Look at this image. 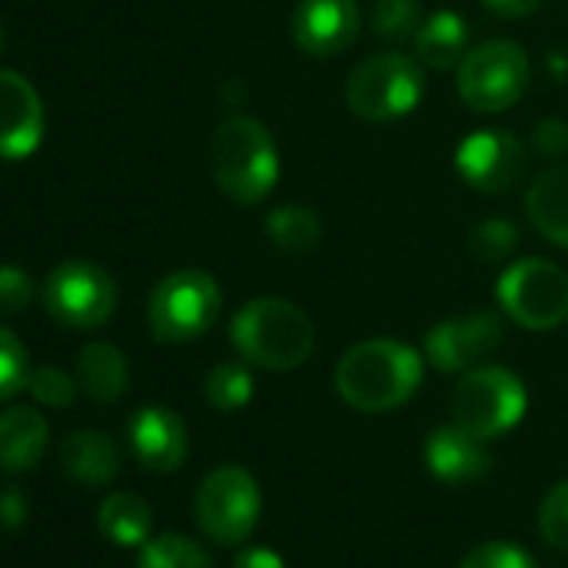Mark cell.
Returning a JSON list of instances; mask_svg holds the SVG:
<instances>
[{
    "mask_svg": "<svg viewBox=\"0 0 568 568\" xmlns=\"http://www.w3.org/2000/svg\"><path fill=\"white\" fill-rule=\"evenodd\" d=\"M425 375L422 355L395 338H372L345 352L335 368V388L358 412H392L405 405Z\"/></svg>",
    "mask_w": 568,
    "mask_h": 568,
    "instance_id": "obj_1",
    "label": "cell"
},
{
    "mask_svg": "<svg viewBox=\"0 0 568 568\" xmlns=\"http://www.w3.org/2000/svg\"><path fill=\"white\" fill-rule=\"evenodd\" d=\"M231 342L237 355L267 372H292L315 352L312 318L284 298H254L231 322Z\"/></svg>",
    "mask_w": 568,
    "mask_h": 568,
    "instance_id": "obj_2",
    "label": "cell"
},
{
    "mask_svg": "<svg viewBox=\"0 0 568 568\" xmlns=\"http://www.w3.org/2000/svg\"><path fill=\"white\" fill-rule=\"evenodd\" d=\"M211 168H214L217 187L231 201L257 204L277 184V174H281L277 144L261 121L247 114H231L214 131Z\"/></svg>",
    "mask_w": 568,
    "mask_h": 568,
    "instance_id": "obj_3",
    "label": "cell"
},
{
    "mask_svg": "<svg viewBox=\"0 0 568 568\" xmlns=\"http://www.w3.org/2000/svg\"><path fill=\"white\" fill-rule=\"evenodd\" d=\"M221 312L217 281L201 267H178L158 281L148 302L151 335L164 345H184L211 332Z\"/></svg>",
    "mask_w": 568,
    "mask_h": 568,
    "instance_id": "obj_4",
    "label": "cell"
},
{
    "mask_svg": "<svg viewBox=\"0 0 568 568\" xmlns=\"http://www.w3.org/2000/svg\"><path fill=\"white\" fill-rule=\"evenodd\" d=\"M425 98L422 64L408 54L385 51L365 58L345 84V101L362 121H398L408 118Z\"/></svg>",
    "mask_w": 568,
    "mask_h": 568,
    "instance_id": "obj_5",
    "label": "cell"
},
{
    "mask_svg": "<svg viewBox=\"0 0 568 568\" xmlns=\"http://www.w3.org/2000/svg\"><path fill=\"white\" fill-rule=\"evenodd\" d=\"M525 408H528V395L521 378L498 365H481L465 372L448 402L452 422L485 442L511 432L525 418Z\"/></svg>",
    "mask_w": 568,
    "mask_h": 568,
    "instance_id": "obj_6",
    "label": "cell"
},
{
    "mask_svg": "<svg viewBox=\"0 0 568 568\" xmlns=\"http://www.w3.org/2000/svg\"><path fill=\"white\" fill-rule=\"evenodd\" d=\"M505 315L528 332H551L568 318V274L545 257H521L498 277Z\"/></svg>",
    "mask_w": 568,
    "mask_h": 568,
    "instance_id": "obj_7",
    "label": "cell"
},
{
    "mask_svg": "<svg viewBox=\"0 0 568 568\" xmlns=\"http://www.w3.org/2000/svg\"><path fill=\"white\" fill-rule=\"evenodd\" d=\"M528 54L515 41H485L458 64V94L475 114H501L528 88Z\"/></svg>",
    "mask_w": 568,
    "mask_h": 568,
    "instance_id": "obj_8",
    "label": "cell"
},
{
    "mask_svg": "<svg viewBox=\"0 0 568 568\" xmlns=\"http://www.w3.org/2000/svg\"><path fill=\"white\" fill-rule=\"evenodd\" d=\"M194 515L207 538L221 545H241L261 518V488L254 475L241 465L214 468L197 485Z\"/></svg>",
    "mask_w": 568,
    "mask_h": 568,
    "instance_id": "obj_9",
    "label": "cell"
},
{
    "mask_svg": "<svg viewBox=\"0 0 568 568\" xmlns=\"http://www.w3.org/2000/svg\"><path fill=\"white\" fill-rule=\"evenodd\" d=\"M44 308L64 328H101L118 308L114 277L91 261H64L44 281Z\"/></svg>",
    "mask_w": 568,
    "mask_h": 568,
    "instance_id": "obj_10",
    "label": "cell"
},
{
    "mask_svg": "<svg viewBox=\"0 0 568 568\" xmlns=\"http://www.w3.org/2000/svg\"><path fill=\"white\" fill-rule=\"evenodd\" d=\"M505 338V325L495 312H471L448 318L425 335V358L445 375H465L478 368Z\"/></svg>",
    "mask_w": 568,
    "mask_h": 568,
    "instance_id": "obj_11",
    "label": "cell"
},
{
    "mask_svg": "<svg viewBox=\"0 0 568 568\" xmlns=\"http://www.w3.org/2000/svg\"><path fill=\"white\" fill-rule=\"evenodd\" d=\"M525 148L508 131H471L455 148V168L462 181L481 194H501L525 174Z\"/></svg>",
    "mask_w": 568,
    "mask_h": 568,
    "instance_id": "obj_12",
    "label": "cell"
},
{
    "mask_svg": "<svg viewBox=\"0 0 568 568\" xmlns=\"http://www.w3.org/2000/svg\"><path fill=\"white\" fill-rule=\"evenodd\" d=\"M362 18L355 0H302L292 14V41L308 58H335L358 38Z\"/></svg>",
    "mask_w": 568,
    "mask_h": 568,
    "instance_id": "obj_13",
    "label": "cell"
},
{
    "mask_svg": "<svg viewBox=\"0 0 568 568\" xmlns=\"http://www.w3.org/2000/svg\"><path fill=\"white\" fill-rule=\"evenodd\" d=\"M44 104L34 84L18 71H0V158L21 161L41 148Z\"/></svg>",
    "mask_w": 568,
    "mask_h": 568,
    "instance_id": "obj_14",
    "label": "cell"
},
{
    "mask_svg": "<svg viewBox=\"0 0 568 568\" xmlns=\"http://www.w3.org/2000/svg\"><path fill=\"white\" fill-rule=\"evenodd\" d=\"M131 448L138 462L151 471H178L187 458V428L181 415H174L164 405H148L134 412L131 428H128Z\"/></svg>",
    "mask_w": 568,
    "mask_h": 568,
    "instance_id": "obj_15",
    "label": "cell"
},
{
    "mask_svg": "<svg viewBox=\"0 0 568 568\" xmlns=\"http://www.w3.org/2000/svg\"><path fill=\"white\" fill-rule=\"evenodd\" d=\"M425 468L445 485H471L491 471V455L485 438L452 422L425 438Z\"/></svg>",
    "mask_w": 568,
    "mask_h": 568,
    "instance_id": "obj_16",
    "label": "cell"
},
{
    "mask_svg": "<svg viewBox=\"0 0 568 568\" xmlns=\"http://www.w3.org/2000/svg\"><path fill=\"white\" fill-rule=\"evenodd\" d=\"M51 432L38 408L14 405L0 412V471L21 475L31 471L48 452Z\"/></svg>",
    "mask_w": 568,
    "mask_h": 568,
    "instance_id": "obj_17",
    "label": "cell"
},
{
    "mask_svg": "<svg viewBox=\"0 0 568 568\" xmlns=\"http://www.w3.org/2000/svg\"><path fill=\"white\" fill-rule=\"evenodd\" d=\"M61 465L81 485H108L121 471V448L104 432L78 428L61 445Z\"/></svg>",
    "mask_w": 568,
    "mask_h": 568,
    "instance_id": "obj_18",
    "label": "cell"
},
{
    "mask_svg": "<svg viewBox=\"0 0 568 568\" xmlns=\"http://www.w3.org/2000/svg\"><path fill=\"white\" fill-rule=\"evenodd\" d=\"M525 211L541 237L568 247V164L545 168L531 181L525 194Z\"/></svg>",
    "mask_w": 568,
    "mask_h": 568,
    "instance_id": "obj_19",
    "label": "cell"
},
{
    "mask_svg": "<svg viewBox=\"0 0 568 568\" xmlns=\"http://www.w3.org/2000/svg\"><path fill=\"white\" fill-rule=\"evenodd\" d=\"M78 382H81V388L88 392L91 402L114 405L118 398H124V392L131 385L128 358L111 342H94L78 358Z\"/></svg>",
    "mask_w": 568,
    "mask_h": 568,
    "instance_id": "obj_20",
    "label": "cell"
},
{
    "mask_svg": "<svg viewBox=\"0 0 568 568\" xmlns=\"http://www.w3.org/2000/svg\"><path fill=\"white\" fill-rule=\"evenodd\" d=\"M415 48L428 68L448 71V68L462 64V58L468 54V24L452 11H438L415 34Z\"/></svg>",
    "mask_w": 568,
    "mask_h": 568,
    "instance_id": "obj_21",
    "label": "cell"
},
{
    "mask_svg": "<svg viewBox=\"0 0 568 568\" xmlns=\"http://www.w3.org/2000/svg\"><path fill=\"white\" fill-rule=\"evenodd\" d=\"M98 525H101V531L114 545L138 548V545L148 541L151 525H154V515H151V505L141 495H134V491H114V495H108L101 501Z\"/></svg>",
    "mask_w": 568,
    "mask_h": 568,
    "instance_id": "obj_22",
    "label": "cell"
},
{
    "mask_svg": "<svg viewBox=\"0 0 568 568\" xmlns=\"http://www.w3.org/2000/svg\"><path fill=\"white\" fill-rule=\"evenodd\" d=\"M267 237L284 254H308L322 241V221L305 204H281L264 221Z\"/></svg>",
    "mask_w": 568,
    "mask_h": 568,
    "instance_id": "obj_23",
    "label": "cell"
},
{
    "mask_svg": "<svg viewBox=\"0 0 568 568\" xmlns=\"http://www.w3.org/2000/svg\"><path fill=\"white\" fill-rule=\"evenodd\" d=\"M138 568H214L211 555L184 535H158L141 545Z\"/></svg>",
    "mask_w": 568,
    "mask_h": 568,
    "instance_id": "obj_24",
    "label": "cell"
},
{
    "mask_svg": "<svg viewBox=\"0 0 568 568\" xmlns=\"http://www.w3.org/2000/svg\"><path fill=\"white\" fill-rule=\"evenodd\" d=\"M251 395H254V378L237 362H224L211 368L204 378V398L217 412H237L251 402Z\"/></svg>",
    "mask_w": 568,
    "mask_h": 568,
    "instance_id": "obj_25",
    "label": "cell"
},
{
    "mask_svg": "<svg viewBox=\"0 0 568 568\" xmlns=\"http://www.w3.org/2000/svg\"><path fill=\"white\" fill-rule=\"evenodd\" d=\"M422 0H375L372 8V31L382 41L402 44L422 31Z\"/></svg>",
    "mask_w": 568,
    "mask_h": 568,
    "instance_id": "obj_26",
    "label": "cell"
},
{
    "mask_svg": "<svg viewBox=\"0 0 568 568\" xmlns=\"http://www.w3.org/2000/svg\"><path fill=\"white\" fill-rule=\"evenodd\" d=\"M468 247L478 261H501L518 247V227L508 217H488L471 227Z\"/></svg>",
    "mask_w": 568,
    "mask_h": 568,
    "instance_id": "obj_27",
    "label": "cell"
},
{
    "mask_svg": "<svg viewBox=\"0 0 568 568\" xmlns=\"http://www.w3.org/2000/svg\"><path fill=\"white\" fill-rule=\"evenodd\" d=\"M31 368H28V352L14 332L0 325V405L11 402L18 392L28 388Z\"/></svg>",
    "mask_w": 568,
    "mask_h": 568,
    "instance_id": "obj_28",
    "label": "cell"
},
{
    "mask_svg": "<svg viewBox=\"0 0 568 568\" xmlns=\"http://www.w3.org/2000/svg\"><path fill=\"white\" fill-rule=\"evenodd\" d=\"M538 531L541 538L558 548V551H568V478L558 481L545 498H541V508H538Z\"/></svg>",
    "mask_w": 568,
    "mask_h": 568,
    "instance_id": "obj_29",
    "label": "cell"
},
{
    "mask_svg": "<svg viewBox=\"0 0 568 568\" xmlns=\"http://www.w3.org/2000/svg\"><path fill=\"white\" fill-rule=\"evenodd\" d=\"M458 568H538V561L511 541H481L475 545Z\"/></svg>",
    "mask_w": 568,
    "mask_h": 568,
    "instance_id": "obj_30",
    "label": "cell"
},
{
    "mask_svg": "<svg viewBox=\"0 0 568 568\" xmlns=\"http://www.w3.org/2000/svg\"><path fill=\"white\" fill-rule=\"evenodd\" d=\"M28 392H31V398L38 405H48V408H68L74 402V395H78L74 378L68 372L54 368V365H44V368L31 372Z\"/></svg>",
    "mask_w": 568,
    "mask_h": 568,
    "instance_id": "obj_31",
    "label": "cell"
},
{
    "mask_svg": "<svg viewBox=\"0 0 568 568\" xmlns=\"http://www.w3.org/2000/svg\"><path fill=\"white\" fill-rule=\"evenodd\" d=\"M34 302V281L18 264H0V315H18Z\"/></svg>",
    "mask_w": 568,
    "mask_h": 568,
    "instance_id": "obj_32",
    "label": "cell"
},
{
    "mask_svg": "<svg viewBox=\"0 0 568 568\" xmlns=\"http://www.w3.org/2000/svg\"><path fill=\"white\" fill-rule=\"evenodd\" d=\"M535 148L545 158H561L568 151V128L561 121H541L535 128Z\"/></svg>",
    "mask_w": 568,
    "mask_h": 568,
    "instance_id": "obj_33",
    "label": "cell"
},
{
    "mask_svg": "<svg viewBox=\"0 0 568 568\" xmlns=\"http://www.w3.org/2000/svg\"><path fill=\"white\" fill-rule=\"evenodd\" d=\"M28 521V501L21 491H0V525L8 531H18L24 528Z\"/></svg>",
    "mask_w": 568,
    "mask_h": 568,
    "instance_id": "obj_34",
    "label": "cell"
},
{
    "mask_svg": "<svg viewBox=\"0 0 568 568\" xmlns=\"http://www.w3.org/2000/svg\"><path fill=\"white\" fill-rule=\"evenodd\" d=\"M234 568H288V565H284V558L274 548L251 545V548L234 555Z\"/></svg>",
    "mask_w": 568,
    "mask_h": 568,
    "instance_id": "obj_35",
    "label": "cell"
},
{
    "mask_svg": "<svg viewBox=\"0 0 568 568\" xmlns=\"http://www.w3.org/2000/svg\"><path fill=\"white\" fill-rule=\"evenodd\" d=\"M481 4L498 18H528L531 11H538L545 4V0H481Z\"/></svg>",
    "mask_w": 568,
    "mask_h": 568,
    "instance_id": "obj_36",
    "label": "cell"
},
{
    "mask_svg": "<svg viewBox=\"0 0 568 568\" xmlns=\"http://www.w3.org/2000/svg\"><path fill=\"white\" fill-rule=\"evenodd\" d=\"M4 41H8V34H4V24H0V51H4Z\"/></svg>",
    "mask_w": 568,
    "mask_h": 568,
    "instance_id": "obj_37",
    "label": "cell"
},
{
    "mask_svg": "<svg viewBox=\"0 0 568 568\" xmlns=\"http://www.w3.org/2000/svg\"><path fill=\"white\" fill-rule=\"evenodd\" d=\"M565 325H568V318H565Z\"/></svg>",
    "mask_w": 568,
    "mask_h": 568,
    "instance_id": "obj_38",
    "label": "cell"
}]
</instances>
